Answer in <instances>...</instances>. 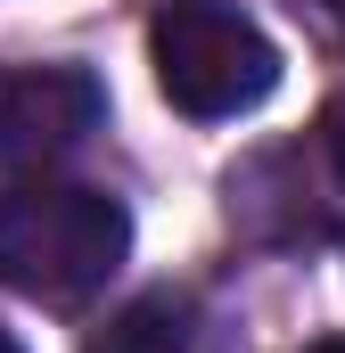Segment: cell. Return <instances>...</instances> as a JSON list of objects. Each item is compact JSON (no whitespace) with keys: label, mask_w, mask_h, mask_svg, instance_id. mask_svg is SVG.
<instances>
[{"label":"cell","mask_w":345,"mask_h":353,"mask_svg":"<svg viewBox=\"0 0 345 353\" xmlns=\"http://www.w3.org/2000/svg\"><path fill=\"white\" fill-rule=\"evenodd\" d=\"M329 165H337V181H345V99L329 107Z\"/></svg>","instance_id":"obj_5"},{"label":"cell","mask_w":345,"mask_h":353,"mask_svg":"<svg viewBox=\"0 0 345 353\" xmlns=\"http://www.w3.org/2000/svg\"><path fill=\"white\" fill-rule=\"evenodd\" d=\"M337 17H345V0H337Z\"/></svg>","instance_id":"obj_8"},{"label":"cell","mask_w":345,"mask_h":353,"mask_svg":"<svg viewBox=\"0 0 345 353\" xmlns=\"http://www.w3.org/2000/svg\"><path fill=\"white\" fill-rule=\"evenodd\" d=\"M0 353H25V345H17V337H8V329H0Z\"/></svg>","instance_id":"obj_7"},{"label":"cell","mask_w":345,"mask_h":353,"mask_svg":"<svg viewBox=\"0 0 345 353\" xmlns=\"http://www.w3.org/2000/svg\"><path fill=\"white\" fill-rule=\"evenodd\" d=\"M148 58H157V90L181 115H197V123L247 115L279 83L271 33H263L255 17L222 8V0H172L165 17L148 25Z\"/></svg>","instance_id":"obj_2"},{"label":"cell","mask_w":345,"mask_h":353,"mask_svg":"<svg viewBox=\"0 0 345 353\" xmlns=\"http://www.w3.org/2000/svg\"><path fill=\"white\" fill-rule=\"evenodd\" d=\"M304 353H345V337H321V345H304Z\"/></svg>","instance_id":"obj_6"},{"label":"cell","mask_w":345,"mask_h":353,"mask_svg":"<svg viewBox=\"0 0 345 353\" xmlns=\"http://www.w3.org/2000/svg\"><path fill=\"white\" fill-rule=\"evenodd\" d=\"M181 321H189V304H181V296H140L132 312H115V321H107V337H90V353H172L181 337H189Z\"/></svg>","instance_id":"obj_4"},{"label":"cell","mask_w":345,"mask_h":353,"mask_svg":"<svg viewBox=\"0 0 345 353\" xmlns=\"http://www.w3.org/2000/svg\"><path fill=\"white\" fill-rule=\"evenodd\" d=\"M107 99L83 66H25L0 83V157L8 165H58L99 132Z\"/></svg>","instance_id":"obj_3"},{"label":"cell","mask_w":345,"mask_h":353,"mask_svg":"<svg viewBox=\"0 0 345 353\" xmlns=\"http://www.w3.org/2000/svg\"><path fill=\"white\" fill-rule=\"evenodd\" d=\"M132 247V214L83 181H17L0 197V279L33 304L99 296Z\"/></svg>","instance_id":"obj_1"}]
</instances>
